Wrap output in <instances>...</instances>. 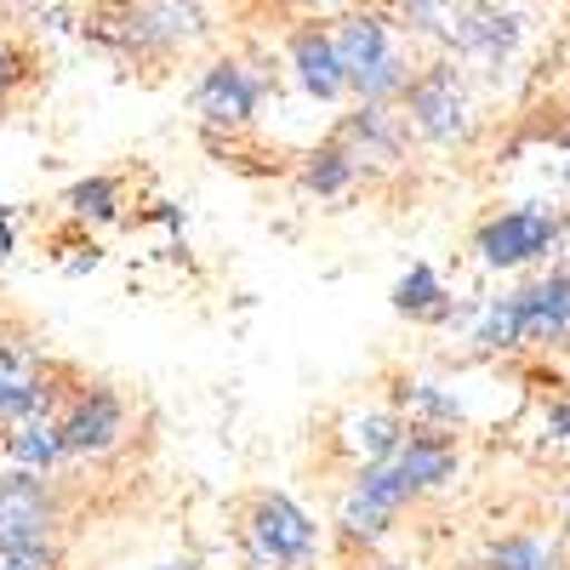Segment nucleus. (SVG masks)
Segmentation results:
<instances>
[{
  "instance_id": "15",
  "label": "nucleus",
  "mask_w": 570,
  "mask_h": 570,
  "mask_svg": "<svg viewBox=\"0 0 570 570\" xmlns=\"http://www.w3.org/2000/svg\"><path fill=\"white\" fill-rule=\"evenodd\" d=\"M0 451H7L12 468H35V473H58L63 462H75L52 411H35V416H23L12 428H0Z\"/></svg>"
},
{
  "instance_id": "14",
  "label": "nucleus",
  "mask_w": 570,
  "mask_h": 570,
  "mask_svg": "<svg viewBox=\"0 0 570 570\" xmlns=\"http://www.w3.org/2000/svg\"><path fill=\"white\" fill-rule=\"evenodd\" d=\"M394 462L405 468V480L416 485V497H422V491L451 485V480H456V468H462L456 440L445 434V428H422V422H411V428H405V440H400Z\"/></svg>"
},
{
  "instance_id": "5",
  "label": "nucleus",
  "mask_w": 570,
  "mask_h": 570,
  "mask_svg": "<svg viewBox=\"0 0 570 570\" xmlns=\"http://www.w3.org/2000/svg\"><path fill=\"white\" fill-rule=\"evenodd\" d=\"M246 548L257 570H292L320 553V525L285 491H263L246 513Z\"/></svg>"
},
{
  "instance_id": "3",
  "label": "nucleus",
  "mask_w": 570,
  "mask_h": 570,
  "mask_svg": "<svg viewBox=\"0 0 570 570\" xmlns=\"http://www.w3.org/2000/svg\"><path fill=\"white\" fill-rule=\"evenodd\" d=\"M400 109L428 142H468L473 137V91H468L456 63L416 69L400 91Z\"/></svg>"
},
{
  "instance_id": "10",
  "label": "nucleus",
  "mask_w": 570,
  "mask_h": 570,
  "mask_svg": "<svg viewBox=\"0 0 570 570\" xmlns=\"http://www.w3.org/2000/svg\"><path fill=\"white\" fill-rule=\"evenodd\" d=\"M285 63H292L297 86L314 104H343L348 98V75H343V58H337V40H331V23H320V18L297 23L285 35Z\"/></svg>"
},
{
  "instance_id": "18",
  "label": "nucleus",
  "mask_w": 570,
  "mask_h": 570,
  "mask_svg": "<svg viewBox=\"0 0 570 570\" xmlns=\"http://www.w3.org/2000/svg\"><path fill=\"white\" fill-rule=\"evenodd\" d=\"M63 206H69V217H86V223H109V217H120V177L98 171V177L69 183V188H63Z\"/></svg>"
},
{
  "instance_id": "4",
  "label": "nucleus",
  "mask_w": 570,
  "mask_h": 570,
  "mask_svg": "<svg viewBox=\"0 0 570 570\" xmlns=\"http://www.w3.org/2000/svg\"><path fill=\"white\" fill-rule=\"evenodd\" d=\"M405 502H416V485L405 480V468H400L394 456L365 462V468H360V480H354V491H348L343 508H337V531H343V542H354V548L383 542V537L394 531V519L405 513Z\"/></svg>"
},
{
  "instance_id": "19",
  "label": "nucleus",
  "mask_w": 570,
  "mask_h": 570,
  "mask_svg": "<svg viewBox=\"0 0 570 570\" xmlns=\"http://www.w3.org/2000/svg\"><path fill=\"white\" fill-rule=\"evenodd\" d=\"M480 570H559V548L542 537H502Z\"/></svg>"
},
{
  "instance_id": "24",
  "label": "nucleus",
  "mask_w": 570,
  "mask_h": 570,
  "mask_svg": "<svg viewBox=\"0 0 570 570\" xmlns=\"http://www.w3.org/2000/svg\"><path fill=\"white\" fill-rule=\"evenodd\" d=\"M0 570H63V553H58V542L0 548Z\"/></svg>"
},
{
  "instance_id": "2",
  "label": "nucleus",
  "mask_w": 570,
  "mask_h": 570,
  "mask_svg": "<svg viewBox=\"0 0 570 570\" xmlns=\"http://www.w3.org/2000/svg\"><path fill=\"white\" fill-rule=\"evenodd\" d=\"M200 35H206L200 0H126L104 46H115L126 63H149V58H177Z\"/></svg>"
},
{
  "instance_id": "29",
  "label": "nucleus",
  "mask_w": 570,
  "mask_h": 570,
  "mask_svg": "<svg viewBox=\"0 0 570 570\" xmlns=\"http://www.w3.org/2000/svg\"><path fill=\"white\" fill-rule=\"evenodd\" d=\"M7 246H12V234H7V228H0V257H7Z\"/></svg>"
},
{
  "instance_id": "6",
  "label": "nucleus",
  "mask_w": 570,
  "mask_h": 570,
  "mask_svg": "<svg viewBox=\"0 0 570 570\" xmlns=\"http://www.w3.org/2000/svg\"><path fill=\"white\" fill-rule=\"evenodd\" d=\"M63 502L52 473L7 468L0 473V548H29V542H58Z\"/></svg>"
},
{
  "instance_id": "33",
  "label": "nucleus",
  "mask_w": 570,
  "mask_h": 570,
  "mask_svg": "<svg viewBox=\"0 0 570 570\" xmlns=\"http://www.w3.org/2000/svg\"><path fill=\"white\" fill-rule=\"evenodd\" d=\"M559 570H564V564H559Z\"/></svg>"
},
{
  "instance_id": "9",
  "label": "nucleus",
  "mask_w": 570,
  "mask_h": 570,
  "mask_svg": "<svg viewBox=\"0 0 570 570\" xmlns=\"http://www.w3.org/2000/svg\"><path fill=\"white\" fill-rule=\"evenodd\" d=\"M263 91H268V86H263V75H257L252 63H240V58H217V63L200 75V86H195V115H200L206 126L240 131V126L257 120Z\"/></svg>"
},
{
  "instance_id": "7",
  "label": "nucleus",
  "mask_w": 570,
  "mask_h": 570,
  "mask_svg": "<svg viewBox=\"0 0 570 570\" xmlns=\"http://www.w3.org/2000/svg\"><path fill=\"white\" fill-rule=\"evenodd\" d=\"M559 246V217L548 206H513L491 223H480V234H473V252H480L485 268L508 274V268H525L537 257H548Z\"/></svg>"
},
{
  "instance_id": "28",
  "label": "nucleus",
  "mask_w": 570,
  "mask_h": 570,
  "mask_svg": "<svg viewBox=\"0 0 570 570\" xmlns=\"http://www.w3.org/2000/svg\"><path fill=\"white\" fill-rule=\"evenodd\" d=\"M308 12H325V7H343V0H303Z\"/></svg>"
},
{
  "instance_id": "12",
  "label": "nucleus",
  "mask_w": 570,
  "mask_h": 570,
  "mask_svg": "<svg viewBox=\"0 0 570 570\" xmlns=\"http://www.w3.org/2000/svg\"><path fill=\"white\" fill-rule=\"evenodd\" d=\"M52 400H58L52 365L18 343H0V428H12L35 411H52Z\"/></svg>"
},
{
  "instance_id": "13",
  "label": "nucleus",
  "mask_w": 570,
  "mask_h": 570,
  "mask_svg": "<svg viewBox=\"0 0 570 570\" xmlns=\"http://www.w3.org/2000/svg\"><path fill=\"white\" fill-rule=\"evenodd\" d=\"M513 314H519V343L525 348H553L570 337V268H553L548 279L513 292Z\"/></svg>"
},
{
  "instance_id": "17",
  "label": "nucleus",
  "mask_w": 570,
  "mask_h": 570,
  "mask_svg": "<svg viewBox=\"0 0 570 570\" xmlns=\"http://www.w3.org/2000/svg\"><path fill=\"white\" fill-rule=\"evenodd\" d=\"M297 183L308 188V195L314 200H343L348 195V188L360 183V166H354V155L343 149V142L337 137H325L320 142V149L303 160V171H297Z\"/></svg>"
},
{
  "instance_id": "31",
  "label": "nucleus",
  "mask_w": 570,
  "mask_h": 570,
  "mask_svg": "<svg viewBox=\"0 0 570 570\" xmlns=\"http://www.w3.org/2000/svg\"><path fill=\"white\" fill-rule=\"evenodd\" d=\"M564 519H570V497H564Z\"/></svg>"
},
{
  "instance_id": "8",
  "label": "nucleus",
  "mask_w": 570,
  "mask_h": 570,
  "mask_svg": "<svg viewBox=\"0 0 570 570\" xmlns=\"http://www.w3.org/2000/svg\"><path fill=\"white\" fill-rule=\"evenodd\" d=\"M126 422H131V411H126V400H120L115 389L86 383V389H75L69 405L58 411V434H63L69 456H109V451L126 440Z\"/></svg>"
},
{
  "instance_id": "1",
  "label": "nucleus",
  "mask_w": 570,
  "mask_h": 570,
  "mask_svg": "<svg viewBox=\"0 0 570 570\" xmlns=\"http://www.w3.org/2000/svg\"><path fill=\"white\" fill-rule=\"evenodd\" d=\"M337 58L348 75V91L360 104H400V91L411 80V58L394 46V23L383 12H348L331 23Z\"/></svg>"
},
{
  "instance_id": "30",
  "label": "nucleus",
  "mask_w": 570,
  "mask_h": 570,
  "mask_svg": "<svg viewBox=\"0 0 570 570\" xmlns=\"http://www.w3.org/2000/svg\"><path fill=\"white\" fill-rule=\"evenodd\" d=\"M383 570H405V564H383Z\"/></svg>"
},
{
  "instance_id": "26",
  "label": "nucleus",
  "mask_w": 570,
  "mask_h": 570,
  "mask_svg": "<svg viewBox=\"0 0 570 570\" xmlns=\"http://www.w3.org/2000/svg\"><path fill=\"white\" fill-rule=\"evenodd\" d=\"M12 80H18V58H12V46H0V98L12 91Z\"/></svg>"
},
{
  "instance_id": "25",
  "label": "nucleus",
  "mask_w": 570,
  "mask_h": 570,
  "mask_svg": "<svg viewBox=\"0 0 570 570\" xmlns=\"http://www.w3.org/2000/svg\"><path fill=\"white\" fill-rule=\"evenodd\" d=\"M542 440H553V445H570V389L548 400V411H542Z\"/></svg>"
},
{
  "instance_id": "23",
  "label": "nucleus",
  "mask_w": 570,
  "mask_h": 570,
  "mask_svg": "<svg viewBox=\"0 0 570 570\" xmlns=\"http://www.w3.org/2000/svg\"><path fill=\"white\" fill-rule=\"evenodd\" d=\"M405 405H411V422H422V428H456L462 422V405L451 394H440L434 383H411Z\"/></svg>"
},
{
  "instance_id": "27",
  "label": "nucleus",
  "mask_w": 570,
  "mask_h": 570,
  "mask_svg": "<svg viewBox=\"0 0 570 570\" xmlns=\"http://www.w3.org/2000/svg\"><path fill=\"white\" fill-rule=\"evenodd\" d=\"M155 570H206L200 559H166V564H155Z\"/></svg>"
},
{
  "instance_id": "22",
  "label": "nucleus",
  "mask_w": 570,
  "mask_h": 570,
  "mask_svg": "<svg viewBox=\"0 0 570 570\" xmlns=\"http://www.w3.org/2000/svg\"><path fill=\"white\" fill-rule=\"evenodd\" d=\"M400 23H405L411 35L445 40L451 23H456V0H400Z\"/></svg>"
},
{
  "instance_id": "16",
  "label": "nucleus",
  "mask_w": 570,
  "mask_h": 570,
  "mask_svg": "<svg viewBox=\"0 0 570 570\" xmlns=\"http://www.w3.org/2000/svg\"><path fill=\"white\" fill-rule=\"evenodd\" d=\"M394 308L411 314V320H428V325H445L456 314L451 292H445V279L428 268V263H411V274L394 279Z\"/></svg>"
},
{
  "instance_id": "21",
  "label": "nucleus",
  "mask_w": 570,
  "mask_h": 570,
  "mask_svg": "<svg viewBox=\"0 0 570 570\" xmlns=\"http://www.w3.org/2000/svg\"><path fill=\"white\" fill-rule=\"evenodd\" d=\"M400 440H405V422H400L394 411H371V416H360V422H354V445L365 451V462L394 456V451H400Z\"/></svg>"
},
{
  "instance_id": "20",
  "label": "nucleus",
  "mask_w": 570,
  "mask_h": 570,
  "mask_svg": "<svg viewBox=\"0 0 570 570\" xmlns=\"http://www.w3.org/2000/svg\"><path fill=\"white\" fill-rule=\"evenodd\" d=\"M473 343H480L485 354H508V348H525L519 343V314H513V297H497L480 308V320H473Z\"/></svg>"
},
{
  "instance_id": "11",
  "label": "nucleus",
  "mask_w": 570,
  "mask_h": 570,
  "mask_svg": "<svg viewBox=\"0 0 570 570\" xmlns=\"http://www.w3.org/2000/svg\"><path fill=\"white\" fill-rule=\"evenodd\" d=\"M331 137L354 155L360 177L365 171H389V166L405 160V120L394 115V104H360Z\"/></svg>"
},
{
  "instance_id": "32",
  "label": "nucleus",
  "mask_w": 570,
  "mask_h": 570,
  "mask_svg": "<svg viewBox=\"0 0 570 570\" xmlns=\"http://www.w3.org/2000/svg\"><path fill=\"white\" fill-rule=\"evenodd\" d=\"M115 7H126V0H115Z\"/></svg>"
}]
</instances>
